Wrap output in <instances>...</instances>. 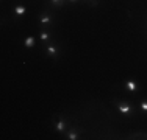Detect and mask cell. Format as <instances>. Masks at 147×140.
I'll return each mask as SVG.
<instances>
[{"label": "cell", "instance_id": "obj_1", "mask_svg": "<svg viewBox=\"0 0 147 140\" xmlns=\"http://www.w3.org/2000/svg\"><path fill=\"white\" fill-rule=\"evenodd\" d=\"M113 103H114V106H116L117 112H119V114H122L124 117L131 118V117H135V115H136V109H135V106H133L130 101L121 100V98H114Z\"/></svg>", "mask_w": 147, "mask_h": 140}, {"label": "cell", "instance_id": "obj_2", "mask_svg": "<svg viewBox=\"0 0 147 140\" xmlns=\"http://www.w3.org/2000/svg\"><path fill=\"white\" fill-rule=\"evenodd\" d=\"M42 50H44L45 56H49V58H52V59H57L58 56L61 55V47H59V45H57L55 42H49V44L45 45Z\"/></svg>", "mask_w": 147, "mask_h": 140}, {"label": "cell", "instance_id": "obj_3", "mask_svg": "<svg viewBox=\"0 0 147 140\" xmlns=\"http://www.w3.org/2000/svg\"><path fill=\"white\" fill-rule=\"evenodd\" d=\"M39 23H41V27H42V28L50 30V28L55 25V17H53V14H52V11H44L42 14H41Z\"/></svg>", "mask_w": 147, "mask_h": 140}, {"label": "cell", "instance_id": "obj_4", "mask_svg": "<svg viewBox=\"0 0 147 140\" xmlns=\"http://www.w3.org/2000/svg\"><path fill=\"white\" fill-rule=\"evenodd\" d=\"M67 128H69V121L66 120V118H58V120L53 123V129L57 132H59V134H63Z\"/></svg>", "mask_w": 147, "mask_h": 140}, {"label": "cell", "instance_id": "obj_5", "mask_svg": "<svg viewBox=\"0 0 147 140\" xmlns=\"http://www.w3.org/2000/svg\"><path fill=\"white\" fill-rule=\"evenodd\" d=\"M124 89L130 93H136V92H139V84L135 79H128V81L124 83Z\"/></svg>", "mask_w": 147, "mask_h": 140}, {"label": "cell", "instance_id": "obj_6", "mask_svg": "<svg viewBox=\"0 0 147 140\" xmlns=\"http://www.w3.org/2000/svg\"><path fill=\"white\" fill-rule=\"evenodd\" d=\"M39 39H41V42H42V48H44L45 45H47L49 42L52 41V33H50V30L42 28V30H41V33H39Z\"/></svg>", "mask_w": 147, "mask_h": 140}, {"label": "cell", "instance_id": "obj_7", "mask_svg": "<svg viewBox=\"0 0 147 140\" xmlns=\"http://www.w3.org/2000/svg\"><path fill=\"white\" fill-rule=\"evenodd\" d=\"M13 14H14L16 17H24L27 14V8L24 5H16L14 8H13Z\"/></svg>", "mask_w": 147, "mask_h": 140}, {"label": "cell", "instance_id": "obj_8", "mask_svg": "<svg viewBox=\"0 0 147 140\" xmlns=\"http://www.w3.org/2000/svg\"><path fill=\"white\" fill-rule=\"evenodd\" d=\"M66 139H67V140H78V139H80V132H78V129H77L75 126H74V128L71 129V131L67 132Z\"/></svg>", "mask_w": 147, "mask_h": 140}, {"label": "cell", "instance_id": "obj_9", "mask_svg": "<svg viewBox=\"0 0 147 140\" xmlns=\"http://www.w3.org/2000/svg\"><path fill=\"white\" fill-rule=\"evenodd\" d=\"M24 45H25V48H34V45H36V39H34L33 36H27L25 41H24Z\"/></svg>", "mask_w": 147, "mask_h": 140}, {"label": "cell", "instance_id": "obj_10", "mask_svg": "<svg viewBox=\"0 0 147 140\" xmlns=\"http://www.w3.org/2000/svg\"><path fill=\"white\" fill-rule=\"evenodd\" d=\"M127 139H147V132H131L127 135Z\"/></svg>", "mask_w": 147, "mask_h": 140}, {"label": "cell", "instance_id": "obj_11", "mask_svg": "<svg viewBox=\"0 0 147 140\" xmlns=\"http://www.w3.org/2000/svg\"><path fill=\"white\" fill-rule=\"evenodd\" d=\"M64 3H66V0H49V5L52 8H61Z\"/></svg>", "mask_w": 147, "mask_h": 140}, {"label": "cell", "instance_id": "obj_12", "mask_svg": "<svg viewBox=\"0 0 147 140\" xmlns=\"http://www.w3.org/2000/svg\"><path fill=\"white\" fill-rule=\"evenodd\" d=\"M139 109H141V112L147 114V100H142V101H141V104H139Z\"/></svg>", "mask_w": 147, "mask_h": 140}, {"label": "cell", "instance_id": "obj_13", "mask_svg": "<svg viewBox=\"0 0 147 140\" xmlns=\"http://www.w3.org/2000/svg\"><path fill=\"white\" fill-rule=\"evenodd\" d=\"M86 3H88L89 6H97L99 5V0H85Z\"/></svg>", "mask_w": 147, "mask_h": 140}, {"label": "cell", "instance_id": "obj_14", "mask_svg": "<svg viewBox=\"0 0 147 140\" xmlns=\"http://www.w3.org/2000/svg\"><path fill=\"white\" fill-rule=\"evenodd\" d=\"M69 2H72V3H75V2H78V0H69Z\"/></svg>", "mask_w": 147, "mask_h": 140}]
</instances>
